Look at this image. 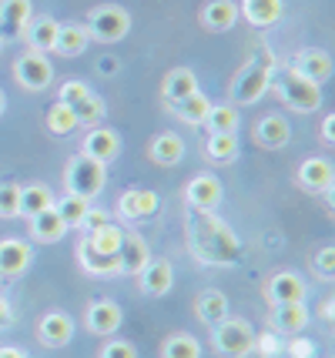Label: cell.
<instances>
[{"label":"cell","instance_id":"6da1fadb","mask_svg":"<svg viewBox=\"0 0 335 358\" xmlns=\"http://www.w3.org/2000/svg\"><path fill=\"white\" fill-rule=\"evenodd\" d=\"M185 228H188V245H192V255L205 265H235L241 255V241L238 234L231 231L215 211H198V208H188L185 215Z\"/></svg>","mask_w":335,"mask_h":358},{"label":"cell","instance_id":"7a4b0ae2","mask_svg":"<svg viewBox=\"0 0 335 358\" xmlns=\"http://www.w3.org/2000/svg\"><path fill=\"white\" fill-rule=\"evenodd\" d=\"M104 185H108V164H101V161L87 155H74L67 161L64 168L67 194H78L84 201H91V198H97L104 191Z\"/></svg>","mask_w":335,"mask_h":358},{"label":"cell","instance_id":"3957f363","mask_svg":"<svg viewBox=\"0 0 335 358\" xmlns=\"http://www.w3.org/2000/svg\"><path fill=\"white\" fill-rule=\"evenodd\" d=\"M271 84H275L278 97L285 101V108L299 110V114H312V110L322 108V87L312 84V80H305L302 74H295L292 67L275 71V74H271Z\"/></svg>","mask_w":335,"mask_h":358},{"label":"cell","instance_id":"277c9868","mask_svg":"<svg viewBox=\"0 0 335 358\" xmlns=\"http://www.w3.org/2000/svg\"><path fill=\"white\" fill-rule=\"evenodd\" d=\"M271 74H275L271 57L248 61L231 80V104H255V101H262L265 91L271 87Z\"/></svg>","mask_w":335,"mask_h":358},{"label":"cell","instance_id":"5b68a950","mask_svg":"<svg viewBox=\"0 0 335 358\" xmlns=\"http://www.w3.org/2000/svg\"><path fill=\"white\" fill-rule=\"evenodd\" d=\"M84 31H87V37H94L101 44H114V41L128 37L131 14L124 7H117V3H101V7H94L87 14V27Z\"/></svg>","mask_w":335,"mask_h":358},{"label":"cell","instance_id":"8992f818","mask_svg":"<svg viewBox=\"0 0 335 358\" xmlns=\"http://www.w3.org/2000/svg\"><path fill=\"white\" fill-rule=\"evenodd\" d=\"M215 348L228 358H245L255 352V328L241 318H224L215 325Z\"/></svg>","mask_w":335,"mask_h":358},{"label":"cell","instance_id":"52a82bcc","mask_svg":"<svg viewBox=\"0 0 335 358\" xmlns=\"http://www.w3.org/2000/svg\"><path fill=\"white\" fill-rule=\"evenodd\" d=\"M14 74L27 91H44V87L54 84V67H50V61L44 54H37V50H27V54L17 57Z\"/></svg>","mask_w":335,"mask_h":358},{"label":"cell","instance_id":"ba28073f","mask_svg":"<svg viewBox=\"0 0 335 358\" xmlns=\"http://www.w3.org/2000/svg\"><path fill=\"white\" fill-rule=\"evenodd\" d=\"M117 215L124 221H148L158 215V194L148 187H128L117 198Z\"/></svg>","mask_w":335,"mask_h":358},{"label":"cell","instance_id":"9c48e42d","mask_svg":"<svg viewBox=\"0 0 335 358\" xmlns=\"http://www.w3.org/2000/svg\"><path fill=\"white\" fill-rule=\"evenodd\" d=\"M295 181H299V187L308 191V194H329L332 185H335V171H332V164H329L325 157H308V161L299 164Z\"/></svg>","mask_w":335,"mask_h":358},{"label":"cell","instance_id":"30bf717a","mask_svg":"<svg viewBox=\"0 0 335 358\" xmlns=\"http://www.w3.org/2000/svg\"><path fill=\"white\" fill-rule=\"evenodd\" d=\"M265 295L271 305H292V301H305L308 288H305V278L299 271H275L265 285Z\"/></svg>","mask_w":335,"mask_h":358},{"label":"cell","instance_id":"8fae6325","mask_svg":"<svg viewBox=\"0 0 335 358\" xmlns=\"http://www.w3.org/2000/svg\"><path fill=\"white\" fill-rule=\"evenodd\" d=\"M185 201L198 211H215L222 204V181L215 174H194L185 187Z\"/></svg>","mask_w":335,"mask_h":358},{"label":"cell","instance_id":"7c38bea8","mask_svg":"<svg viewBox=\"0 0 335 358\" xmlns=\"http://www.w3.org/2000/svg\"><path fill=\"white\" fill-rule=\"evenodd\" d=\"M31 245L20 241V238H3L0 241V278L14 281L20 278L27 268H31Z\"/></svg>","mask_w":335,"mask_h":358},{"label":"cell","instance_id":"4fadbf2b","mask_svg":"<svg viewBox=\"0 0 335 358\" xmlns=\"http://www.w3.org/2000/svg\"><path fill=\"white\" fill-rule=\"evenodd\" d=\"M80 155L94 157L101 164H111L114 157L121 155V138L114 134L111 127H91L84 141H80Z\"/></svg>","mask_w":335,"mask_h":358},{"label":"cell","instance_id":"5bb4252c","mask_svg":"<svg viewBox=\"0 0 335 358\" xmlns=\"http://www.w3.org/2000/svg\"><path fill=\"white\" fill-rule=\"evenodd\" d=\"M138 285H141L144 295H151V298L168 295V292H171V285H175V268H171V262H164V258H151V262L138 271Z\"/></svg>","mask_w":335,"mask_h":358},{"label":"cell","instance_id":"9a60e30c","mask_svg":"<svg viewBox=\"0 0 335 358\" xmlns=\"http://www.w3.org/2000/svg\"><path fill=\"white\" fill-rule=\"evenodd\" d=\"M84 322L91 328V335H114V331L121 328V322H124V312H121V305L101 298V301H91V305H87Z\"/></svg>","mask_w":335,"mask_h":358},{"label":"cell","instance_id":"2e32d148","mask_svg":"<svg viewBox=\"0 0 335 358\" xmlns=\"http://www.w3.org/2000/svg\"><path fill=\"white\" fill-rule=\"evenodd\" d=\"M295 74H302L305 80H312V84H325V80L332 78V57L325 54V50H302V54H295L292 64H288Z\"/></svg>","mask_w":335,"mask_h":358},{"label":"cell","instance_id":"e0dca14e","mask_svg":"<svg viewBox=\"0 0 335 358\" xmlns=\"http://www.w3.org/2000/svg\"><path fill=\"white\" fill-rule=\"evenodd\" d=\"M37 338L48 345V348H61L74 338V322H71V315L67 312H48L41 322H37Z\"/></svg>","mask_w":335,"mask_h":358},{"label":"cell","instance_id":"ac0fdd59","mask_svg":"<svg viewBox=\"0 0 335 358\" xmlns=\"http://www.w3.org/2000/svg\"><path fill=\"white\" fill-rule=\"evenodd\" d=\"M34 3L31 0H0V37H20L31 24Z\"/></svg>","mask_w":335,"mask_h":358},{"label":"cell","instance_id":"d6986e66","mask_svg":"<svg viewBox=\"0 0 335 358\" xmlns=\"http://www.w3.org/2000/svg\"><path fill=\"white\" fill-rule=\"evenodd\" d=\"M201 27L205 31H215V34H224L235 27V20H238V3L235 0H208L205 7H201Z\"/></svg>","mask_w":335,"mask_h":358},{"label":"cell","instance_id":"ffe728a7","mask_svg":"<svg viewBox=\"0 0 335 358\" xmlns=\"http://www.w3.org/2000/svg\"><path fill=\"white\" fill-rule=\"evenodd\" d=\"M238 14L252 24V27H271L285 14V0H241Z\"/></svg>","mask_w":335,"mask_h":358},{"label":"cell","instance_id":"44dd1931","mask_svg":"<svg viewBox=\"0 0 335 358\" xmlns=\"http://www.w3.org/2000/svg\"><path fill=\"white\" fill-rule=\"evenodd\" d=\"M148 157H151L155 164H161V168H175L178 161L185 157V141L178 138L175 131H161V134H155L151 144H148Z\"/></svg>","mask_w":335,"mask_h":358},{"label":"cell","instance_id":"7402d4cb","mask_svg":"<svg viewBox=\"0 0 335 358\" xmlns=\"http://www.w3.org/2000/svg\"><path fill=\"white\" fill-rule=\"evenodd\" d=\"M148 262H151L148 241L138 238V234H124V241H121V248H117V271H121V275H138Z\"/></svg>","mask_w":335,"mask_h":358},{"label":"cell","instance_id":"603a6c76","mask_svg":"<svg viewBox=\"0 0 335 358\" xmlns=\"http://www.w3.org/2000/svg\"><path fill=\"white\" fill-rule=\"evenodd\" d=\"M255 141L269 151H278L292 141V124H288L282 114H265L262 121L255 124Z\"/></svg>","mask_w":335,"mask_h":358},{"label":"cell","instance_id":"cb8c5ba5","mask_svg":"<svg viewBox=\"0 0 335 358\" xmlns=\"http://www.w3.org/2000/svg\"><path fill=\"white\" fill-rule=\"evenodd\" d=\"M57 20L48 14H41V17H31V24L24 27V41H27V47L31 50H37V54H48V50H54V41H57Z\"/></svg>","mask_w":335,"mask_h":358},{"label":"cell","instance_id":"d4e9b609","mask_svg":"<svg viewBox=\"0 0 335 358\" xmlns=\"http://www.w3.org/2000/svg\"><path fill=\"white\" fill-rule=\"evenodd\" d=\"M194 91H198V74H194L192 67H175V71H168L164 80H161V94H164L168 104L185 101V97H192Z\"/></svg>","mask_w":335,"mask_h":358},{"label":"cell","instance_id":"484cf974","mask_svg":"<svg viewBox=\"0 0 335 358\" xmlns=\"http://www.w3.org/2000/svg\"><path fill=\"white\" fill-rule=\"evenodd\" d=\"M78 262L87 275H117V255L97 251L87 238H80L78 241Z\"/></svg>","mask_w":335,"mask_h":358},{"label":"cell","instance_id":"4316f807","mask_svg":"<svg viewBox=\"0 0 335 358\" xmlns=\"http://www.w3.org/2000/svg\"><path fill=\"white\" fill-rule=\"evenodd\" d=\"M271 325L282 335H299L308 325V308L305 301H292V305H271Z\"/></svg>","mask_w":335,"mask_h":358},{"label":"cell","instance_id":"83f0119b","mask_svg":"<svg viewBox=\"0 0 335 358\" xmlns=\"http://www.w3.org/2000/svg\"><path fill=\"white\" fill-rule=\"evenodd\" d=\"M91 44V37L87 31L80 27V24H61L57 27V41H54V54H61V57H78L84 54Z\"/></svg>","mask_w":335,"mask_h":358},{"label":"cell","instance_id":"f1b7e54d","mask_svg":"<svg viewBox=\"0 0 335 358\" xmlns=\"http://www.w3.org/2000/svg\"><path fill=\"white\" fill-rule=\"evenodd\" d=\"M64 221L57 218V211L48 208V211H41V215H34L31 218V238L34 241H41V245H54V241H61L64 238Z\"/></svg>","mask_w":335,"mask_h":358},{"label":"cell","instance_id":"f546056e","mask_svg":"<svg viewBox=\"0 0 335 358\" xmlns=\"http://www.w3.org/2000/svg\"><path fill=\"white\" fill-rule=\"evenodd\" d=\"M194 315L205 322V325H218V322H224L228 318V298L222 295V292H201V295L194 298Z\"/></svg>","mask_w":335,"mask_h":358},{"label":"cell","instance_id":"4dcf8cb0","mask_svg":"<svg viewBox=\"0 0 335 358\" xmlns=\"http://www.w3.org/2000/svg\"><path fill=\"white\" fill-rule=\"evenodd\" d=\"M168 108L175 110V117H181L185 124H205L208 110H211V101H208L201 91H194L192 97H185V101H175V104H168Z\"/></svg>","mask_w":335,"mask_h":358},{"label":"cell","instance_id":"1f68e13d","mask_svg":"<svg viewBox=\"0 0 335 358\" xmlns=\"http://www.w3.org/2000/svg\"><path fill=\"white\" fill-rule=\"evenodd\" d=\"M238 124H241V117L235 104H211V110H208V117H205V127L211 134H235Z\"/></svg>","mask_w":335,"mask_h":358},{"label":"cell","instance_id":"d6a6232c","mask_svg":"<svg viewBox=\"0 0 335 358\" xmlns=\"http://www.w3.org/2000/svg\"><path fill=\"white\" fill-rule=\"evenodd\" d=\"M48 208H54V194H50L48 185L20 187V215H24V218H34V215L48 211Z\"/></svg>","mask_w":335,"mask_h":358},{"label":"cell","instance_id":"836d02e7","mask_svg":"<svg viewBox=\"0 0 335 358\" xmlns=\"http://www.w3.org/2000/svg\"><path fill=\"white\" fill-rule=\"evenodd\" d=\"M205 155L215 164H231L238 157V138L235 134H208L205 141Z\"/></svg>","mask_w":335,"mask_h":358},{"label":"cell","instance_id":"e575fe53","mask_svg":"<svg viewBox=\"0 0 335 358\" xmlns=\"http://www.w3.org/2000/svg\"><path fill=\"white\" fill-rule=\"evenodd\" d=\"M161 358H201V342L188 331L168 335L164 345H161Z\"/></svg>","mask_w":335,"mask_h":358},{"label":"cell","instance_id":"d590c367","mask_svg":"<svg viewBox=\"0 0 335 358\" xmlns=\"http://www.w3.org/2000/svg\"><path fill=\"white\" fill-rule=\"evenodd\" d=\"M44 124H48L50 134H57V138H67V134H74L78 131V117H74V110L67 108V104H50L48 114H44Z\"/></svg>","mask_w":335,"mask_h":358},{"label":"cell","instance_id":"8d00e7d4","mask_svg":"<svg viewBox=\"0 0 335 358\" xmlns=\"http://www.w3.org/2000/svg\"><path fill=\"white\" fill-rule=\"evenodd\" d=\"M87 208H91V201H84L78 194H64L61 201H54V211H57V218L64 221V228H80Z\"/></svg>","mask_w":335,"mask_h":358},{"label":"cell","instance_id":"74e56055","mask_svg":"<svg viewBox=\"0 0 335 358\" xmlns=\"http://www.w3.org/2000/svg\"><path fill=\"white\" fill-rule=\"evenodd\" d=\"M71 110H74V117H78L80 127H97L101 121H104V101L97 97L94 91L87 94L84 101H78V104H71Z\"/></svg>","mask_w":335,"mask_h":358},{"label":"cell","instance_id":"f35d334b","mask_svg":"<svg viewBox=\"0 0 335 358\" xmlns=\"http://www.w3.org/2000/svg\"><path fill=\"white\" fill-rule=\"evenodd\" d=\"M124 228H117V224H104V228H97L94 234H84L91 245H94L97 251H104V255H117V248H121V241H124Z\"/></svg>","mask_w":335,"mask_h":358},{"label":"cell","instance_id":"ab89813d","mask_svg":"<svg viewBox=\"0 0 335 358\" xmlns=\"http://www.w3.org/2000/svg\"><path fill=\"white\" fill-rule=\"evenodd\" d=\"M20 215V185L3 181L0 185V218H17Z\"/></svg>","mask_w":335,"mask_h":358},{"label":"cell","instance_id":"60d3db41","mask_svg":"<svg viewBox=\"0 0 335 358\" xmlns=\"http://www.w3.org/2000/svg\"><path fill=\"white\" fill-rule=\"evenodd\" d=\"M87 94H91V87H87L84 80H67V84H61V91H57V101L71 108V104H78V101H84Z\"/></svg>","mask_w":335,"mask_h":358},{"label":"cell","instance_id":"b9f144b4","mask_svg":"<svg viewBox=\"0 0 335 358\" xmlns=\"http://www.w3.org/2000/svg\"><path fill=\"white\" fill-rule=\"evenodd\" d=\"M315 275L319 278H335V248L332 245H325V248H319L315 251Z\"/></svg>","mask_w":335,"mask_h":358},{"label":"cell","instance_id":"7bdbcfd3","mask_svg":"<svg viewBox=\"0 0 335 358\" xmlns=\"http://www.w3.org/2000/svg\"><path fill=\"white\" fill-rule=\"evenodd\" d=\"M101 358H138V348L131 342H108L101 348Z\"/></svg>","mask_w":335,"mask_h":358},{"label":"cell","instance_id":"ee69618b","mask_svg":"<svg viewBox=\"0 0 335 358\" xmlns=\"http://www.w3.org/2000/svg\"><path fill=\"white\" fill-rule=\"evenodd\" d=\"M104 224H111V221H108V215H104L101 208H87V215H84V221H80V228H84L87 234H94L97 228H104Z\"/></svg>","mask_w":335,"mask_h":358},{"label":"cell","instance_id":"f6af8a7d","mask_svg":"<svg viewBox=\"0 0 335 358\" xmlns=\"http://www.w3.org/2000/svg\"><path fill=\"white\" fill-rule=\"evenodd\" d=\"M322 141H325V144L335 141V114H329V117L322 121Z\"/></svg>","mask_w":335,"mask_h":358},{"label":"cell","instance_id":"bcb514c9","mask_svg":"<svg viewBox=\"0 0 335 358\" xmlns=\"http://www.w3.org/2000/svg\"><path fill=\"white\" fill-rule=\"evenodd\" d=\"M10 322H14V312H10L7 298H0V331H3V328H10Z\"/></svg>","mask_w":335,"mask_h":358},{"label":"cell","instance_id":"7dc6e473","mask_svg":"<svg viewBox=\"0 0 335 358\" xmlns=\"http://www.w3.org/2000/svg\"><path fill=\"white\" fill-rule=\"evenodd\" d=\"M288 352H292L295 358H312V352H315V348H312V345H305V342H292V345H288Z\"/></svg>","mask_w":335,"mask_h":358},{"label":"cell","instance_id":"c3c4849f","mask_svg":"<svg viewBox=\"0 0 335 358\" xmlns=\"http://www.w3.org/2000/svg\"><path fill=\"white\" fill-rule=\"evenodd\" d=\"M0 358H27L20 348H0Z\"/></svg>","mask_w":335,"mask_h":358},{"label":"cell","instance_id":"681fc988","mask_svg":"<svg viewBox=\"0 0 335 358\" xmlns=\"http://www.w3.org/2000/svg\"><path fill=\"white\" fill-rule=\"evenodd\" d=\"M0 114H3V91H0Z\"/></svg>","mask_w":335,"mask_h":358},{"label":"cell","instance_id":"f907efd6","mask_svg":"<svg viewBox=\"0 0 335 358\" xmlns=\"http://www.w3.org/2000/svg\"><path fill=\"white\" fill-rule=\"evenodd\" d=\"M0 50H3V37H0Z\"/></svg>","mask_w":335,"mask_h":358}]
</instances>
